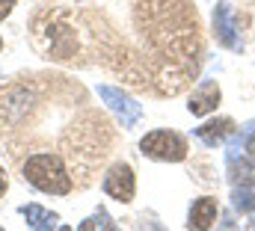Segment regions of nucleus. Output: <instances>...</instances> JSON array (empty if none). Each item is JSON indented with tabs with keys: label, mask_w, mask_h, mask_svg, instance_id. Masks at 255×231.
I'll use <instances>...</instances> for the list:
<instances>
[{
	"label": "nucleus",
	"mask_w": 255,
	"mask_h": 231,
	"mask_svg": "<svg viewBox=\"0 0 255 231\" xmlns=\"http://www.w3.org/2000/svg\"><path fill=\"white\" fill-rule=\"evenodd\" d=\"M133 24L148 48V86L157 95H178L199 68L196 9L187 0H136Z\"/></svg>",
	"instance_id": "1"
},
{
	"label": "nucleus",
	"mask_w": 255,
	"mask_h": 231,
	"mask_svg": "<svg viewBox=\"0 0 255 231\" xmlns=\"http://www.w3.org/2000/svg\"><path fill=\"white\" fill-rule=\"evenodd\" d=\"M24 178L51 196H65L71 193V175L65 169V160L60 154H33L24 163Z\"/></svg>",
	"instance_id": "2"
},
{
	"label": "nucleus",
	"mask_w": 255,
	"mask_h": 231,
	"mask_svg": "<svg viewBox=\"0 0 255 231\" xmlns=\"http://www.w3.org/2000/svg\"><path fill=\"white\" fill-rule=\"evenodd\" d=\"M142 154L151 160H163V163H178L187 157V139L175 130H151L142 136L139 142Z\"/></svg>",
	"instance_id": "3"
},
{
	"label": "nucleus",
	"mask_w": 255,
	"mask_h": 231,
	"mask_svg": "<svg viewBox=\"0 0 255 231\" xmlns=\"http://www.w3.org/2000/svg\"><path fill=\"white\" fill-rule=\"evenodd\" d=\"M98 98L116 113V118L122 121V127H133V124L142 118V107H139L128 92L116 89V86H98Z\"/></svg>",
	"instance_id": "4"
},
{
	"label": "nucleus",
	"mask_w": 255,
	"mask_h": 231,
	"mask_svg": "<svg viewBox=\"0 0 255 231\" xmlns=\"http://www.w3.org/2000/svg\"><path fill=\"white\" fill-rule=\"evenodd\" d=\"M104 193L116 202H130L133 193H136V178L133 169L128 163H116L110 172L104 175Z\"/></svg>",
	"instance_id": "5"
},
{
	"label": "nucleus",
	"mask_w": 255,
	"mask_h": 231,
	"mask_svg": "<svg viewBox=\"0 0 255 231\" xmlns=\"http://www.w3.org/2000/svg\"><path fill=\"white\" fill-rule=\"evenodd\" d=\"M214 36L223 48L229 51H241V36H238V24H235V9L229 3H217L214 9Z\"/></svg>",
	"instance_id": "6"
},
{
	"label": "nucleus",
	"mask_w": 255,
	"mask_h": 231,
	"mask_svg": "<svg viewBox=\"0 0 255 231\" xmlns=\"http://www.w3.org/2000/svg\"><path fill=\"white\" fill-rule=\"evenodd\" d=\"M220 98H223L220 86H217L214 80H202V83H199V89L193 92L187 110H190L193 116H208V113H214V110L220 107Z\"/></svg>",
	"instance_id": "7"
},
{
	"label": "nucleus",
	"mask_w": 255,
	"mask_h": 231,
	"mask_svg": "<svg viewBox=\"0 0 255 231\" xmlns=\"http://www.w3.org/2000/svg\"><path fill=\"white\" fill-rule=\"evenodd\" d=\"M232 133H235V121H232V118H214V121H205L202 127H196V136H199L208 148L223 145Z\"/></svg>",
	"instance_id": "8"
},
{
	"label": "nucleus",
	"mask_w": 255,
	"mask_h": 231,
	"mask_svg": "<svg viewBox=\"0 0 255 231\" xmlns=\"http://www.w3.org/2000/svg\"><path fill=\"white\" fill-rule=\"evenodd\" d=\"M217 199H196L193 202V208H190V220H187V226L190 229H199V231H205V229H211L214 223H217Z\"/></svg>",
	"instance_id": "9"
},
{
	"label": "nucleus",
	"mask_w": 255,
	"mask_h": 231,
	"mask_svg": "<svg viewBox=\"0 0 255 231\" xmlns=\"http://www.w3.org/2000/svg\"><path fill=\"white\" fill-rule=\"evenodd\" d=\"M229 178L235 187H255V160L238 157L229 151Z\"/></svg>",
	"instance_id": "10"
},
{
	"label": "nucleus",
	"mask_w": 255,
	"mask_h": 231,
	"mask_svg": "<svg viewBox=\"0 0 255 231\" xmlns=\"http://www.w3.org/2000/svg\"><path fill=\"white\" fill-rule=\"evenodd\" d=\"M21 214H24V220H27L30 229H57V223H60L57 214H51V211H45L39 205H24Z\"/></svg>",
	"instance_id": "11"
},
{
	"label": "nucleus",
	"mask_w": 255,
	"mask_h": 231,
	"mask_svg": "<svg viewBox=\"0 0 255 231\" xmlns=\"http://www.w3.org/2000/svg\"><path fill=\"white\" fill-rule=\"evenodd\" d=\"M232 205H235V211H241V214H253L255 211V193H250L247 187H235Z\"/></svg>",
	"instance_id": "12"
},
{
	"label": "nucleus",
	"mask_w": 255,
	"mask_h": 231,
	"mask_svg": "<svg viewBox=\"0 0 255 231\" xmlns=\"http://www.w3.org/2000/svg\"><path fill=\"white\" fill-rule=\"evenodd\" d=\"M92 229L113 231V229H116V223L110 220V214H107V211H98V214H92L89 220H83V223H80V231H92Z\"/></svg>",
	"instance_id": "13"
},
{
	"label": "nucleus",
	"mask_w": 255,
	"mask_h": 231,
	"mask_svg": "<svg viewBox=\"0 0 255 231\" xmlns=\"http://www.w3.org/2000/svg\"><path fill=\"white\" fill-rule=\"evenodd\" d=\"M12 6H15V0H0V21L12 12Z\"/></svg>",
	"instance_id": "14"
},
{
	"label": "nucleus",
	"mask_w": 255,
	"mask_h": 231,
	"mask_svg": "<svg viewBox=\"0 0 255 231\" xmlns=\"http://www.w3.org/2000/svg\"><path fill=\"white\" fill-rule=\"evenodd\" d=\"M244 148L250 151V157H253V160H255V130H253V133H250V139H247V145H244Z\"/></svg>",
	"instance_id": "15"
},
{
	"label": "nucleus",
	"mask_w": 255,
	"mask_h": 231,
	"mask_svg": "<svg viewBox=\"0 0 255 231\" xmlns=\"http://www.w3.org/2000/svg\"><path fill=\"white\" fill-rule=\"evenodd\" d=\"M6 193V175H3V169H0V196Z\"/></svg>",
	"instance_id": "16"
},
{
	"label": "nucleus",
	"mask_w": 255,
	"mask_h": 231,
	"mask_svg": "<svg viewBox=\"0 0 255 231\" xmlns=\"http://www.w3.org/2000/svg\"><path fill=\"white\" fill-rule=\"evenodd\" d=\"M250 229H255V220H253V223H250Z\"/></svg>",
	"instance_id": "17"
},
{
	"label": "nucleus",
	"mask_w": 255,
	"mask_h": 231,
	"mask_svg": "<svg viewBox=\"0 0 255 231\" xmlns=\"http://www.w3.org/2000/svg\"><path fill=\"white\" fill-rule=\"evenodd\" d=\"M0 48H3V39H0Z\"/></svg>",
	"instance_id": "18"
}]
</instances>
